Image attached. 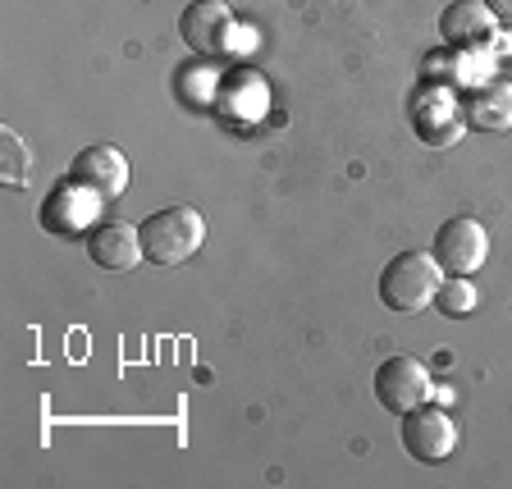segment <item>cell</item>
<instances>
[{"label":"cell","mask_w":512,"mask_h":489,"mask_svg":"<svg viewBox=\"0 0 512 489\" xmlns=\"http://www.w3.org/2000/svg\"><path fill=\"white\" fill-rule=\"evenodd\" d=\"M179 37L197 55H224V46L234 37V10L224 0H192L179 14Z\"/></svg>","instance_id":"ba28073f"},{"label":"cell","mask_w":512,"mask_h":489,"mask_svg":"<svg viewBox=\"0 0 512 489\" xmlns=\"http://www.w3.org/2000/svg\"><path fill=\"white\" fill-rule=\"evenodd\" d=\"M494 14L485 0H453L444 14H439V37L444 46L453 51H480V46H490L494 37Z\"/></svg>","instance_id":"30bf717a"},{"label":"cell","mask_w":512,"mask_h":489,"mask_svg":"<svg viewBox=\"0 0 512 489\" xmlns=\"http://www.w3.org/2000/svg\"><path fill=\"white\" fill-rule=\"evenodd\" d=\"M490 256V234L485 224L471 220V215H453V220L439 224L435 234V261L444 266V275H471V270L485 266Z\"/></svg>","instance_id":"5b68a950"},{"label":"cell","mask_w":512,"mask_h":489,"mask_svg":"<svg viewBox=\"0 0 512 489\" xmlns=\"http://www.w3.org/2000/svg\"><path fill=\"white\" fill-rule=\"evenodd\" d=\"M28 147H23V138L14 133V128H0V179H5V188H28Z\"/></svg>","instance_id":"5bb4252c"},{"label":"cell","mask_w":512,"mask_h":489,"mask_svg":"<svg viewBox=\"0 0 512 489\" xmlns=\"http://www.w3.org/2000/svg\"><path fill=\"white\" fill-rule=\"evenodd\" d=\"M69 174L78 183H87V188H96L101 197H119L128 188V156L119 147H110V142H96V147L78 151Z\"/></svg>","instance_id":"8fae6325"},{"label":"cell","mask_w":512,"mask_h":489,"mask_svg":"<svg viewBox=\"0 0 512 489\" xmlns=\"http://www.w3.org/2000/svg\"><path fill=\"white\" fill-rule=\"evenodd\" d=\"M87 256H92L101 270H133L138 261H147L142 256V234H138V224H128V220H101L87 234Z\"/></svg>","instance_id":"9c48e42d"},{"label":"cell","mask_w":512,"mask_h":489,"mask_svg":"<svg viewBox=\"0 0 512 489\" xmlns=\"http://www.w3.org/2000/svg\"><path fill=\"white\" fill-rule=\"evenodd\" d=\"M138 234H142V256L151 266H183L188 256L202 252L206 220L197 206H165V211L147 215L138 224Z\"/></svg>","instance_id":"6da1fadb"},{"label":"cell","mask_w":512,"mask_h":489,"mask_svg":"<svg viewBox=\"0 0 512 489\" xmlns=\"http://www.w3.org/2000/svg\"><path fill=\"white\" fill-rule=\"evenodd\" d=\"M403 448L412 453L416 462H444L453 458V448H458V430H453V421H448L444 407H412V412L403 416Z\"/></svg>","instance_id":"52a82bcc"},{"label":"cell","mask_w":512,"mask_h":489,"mask_svg":"<svg viewBox=\"0 0 512 489\" xmlns=\"http://www.w3.org/2000/svg\"><path fill=\"white\" fill-rule=\"evenodd\" d=\"M412 133L435 151L458 147L467 133V110L448 87H421L412 96Z\"/></svg>","instance_id":"277c9868"},{"label":"cell","mask_w":512,"mask_h":489,"mask_svg":"<svg viewBox=\"0 0 512 489\" xmlns=\"http://www.w3.org/2000/svg\"><path fill=\"white\" fill-rule=\"evenodd\" d=\"M101 202H106L101 192L69 174V179H60L46 192L37 220H42V229H51V234H60V238H78V234H92L96 224H101Z\"/></svg>","instance_id":"3957f363"},{"label":"cell","mask_w":512,"mask_h":489,"mask_svg":"<svg viewBox=\"0 0 512 489\" xmlns=\"http://www.w3.org/2000/svg\"><path fill=\"white\" fill-rule=\"evenodd\" d=\"M439 284H444V266L435 261V252H403L380 270V302L389 311L416 316L439 298Z\"/></svg>","instance_id":"7a4b0ae2"},{"label":"cell","mask_w":512,"mask_h":489,"mask_svg":"<svg viewBox=\"0 0 512 489\" xmlns=\"http://www.w3.org/2000/svg\"><path fill=\"white\" fill-rule=\"evenodd\" d=\"M220 106L229 110V115H238V119L266 115V106H270L266 78L252 74V69H238L234 78H224V87H220Z\"/></svg>","instance_id":"4fadbf2b"},{"label":"cell","mask_w":512,"mask_h":489,"mask_svg":"<svg viewBox=\"0 0 512 489\" xmlns=\"http://www.w3.org/2000/svg\"><path fill=\"white\" fill-rule=\"evenodd\" d=\"M435 307L444 311V316H471V311L480 307V288L471 284L467 275H444Z\"/></svg>","instance_id":"9a60e30c"},{"label":"cell","mask_w":512,"mask_h":489,"mask_svg":"<svg viewBox=\"0 0 512 489\" xmlns=\"http://www.w3.org/2000/svg\"><path fill=\"white\" fill-rule=\"evenodd\" d=\"M462 110H467V124L480 128V133H508L512 128V83L508 78H490V83L471 87Z\"/></svg>","instance_id":"7c38bea8"},{"label":"cell","mask_w":512,"mask_h":489,"mask_svg":"<svg viewBox=\"0 0 512 489\" xmlns=\"http://www.w3.org/2000/svg\"><path fill=\"white\" fill-rule=\"evenodd\" d=\"M430 394H435V380H430V371L416 357H389L375 371V398H380V407H389L398 416L430 403Z\"/></svg>","instance_id":"8992f818"},{"label":"cell","mask_w":512,"mask_h":489,"mask_svg":"<svg viewBox=\"0 0 512 489\" xmlns=\"http://www.w3.org/2000/svg\"><path fill=\"white\" fill-rule=\"evenodd\" d=\"M485 5H490V14L499 23H512V0H485Z\"/></svg>","instance_id":"2e32d148"}]
</instances>
